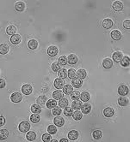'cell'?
Wrapping results in <instances>:
<instances>
[{"label":"cell","instance_id":"obj_1","mask_svg":"<svg viewBox=\"0 0 130 142\" xmlns=\"http://www.w3.org/2000/svg\"><path fill=\"white\" fill-rule=\"evenodd\" d=\"M30 128V124L28 122H22L19 124V130L23 133H26L29 130Z\"/></svg>","mask_w":130,"mask_h":142},{"label":"cell","instance_id":"obj_2","mask_svg":"<svg viewBox=\"0 0 130 142\" xmlns=\"http://www.w3.org/2000/svg\"><path fill=\"white\" fill-rule=\"evenodd\" d=\"M23 96L19 92H14L10 97V100L13 103H19L22 101Z\"/></svg>","mask_w":130,"mask_h":142},{"label":"cell","instance_id":"obj_3","mask_svg":"<svg viewBox=\"0 0 130 142\" xmlns=\"http://www.w3.org/2000/svg\"><path fill=\"white\" fill-rule=\"evenodd\" d=\"M47 52L50 57H55L57 54H58V48H57L56 46H49L47 48Z\"/></svg>","mask_w":130,"mask_h":142},{"label":"cell","instance_id":"obj_4","mask_svg":"<svg viewBox=\"0 0 130 142\" xmlns=\"http://www.w3.org/2000/svg\"><path fill=\"white\" fill-rule=\"evenodd\" d=\"M65 85L64 80L61 79V78H57V79L54 81V87H56L57 89H61Z\"/></svg>","mask_w":130,"mask_h":142},{"label":"cell","instance_id":"obj_5","mask_svg":"<svg viewBox=\"0 0 130 142\" xmlns=\"http://www.w3.org/2000/svg\"><path fill=\"white\" fill-rule=\"evenodd\" d=\"M32 87L30 85H28V84H26V85H23V87H22V92L23 93H24L25 95H29L30 93L32 92Z\"/></svg>","mask_w":130,"mask_h":142},{"label":"cell","instance_id":"obj_6","mask_svg":"<svg viewBox=\"0 0 130 142\" xmlns=\"http://www.w3.org/2000/svg\"><path fill=\"white\" fill-rule=\"evenodd\" d=\"M118 93L120 95L122 96H125L128 93V87L125 86V85H122V86H120L119 88H118Z\"/></svg>","mask_w":130,"mask_h":142},{"label":"cell","instance_id":"obj_7","mask_svg":"<svg viewBox=\"0 0 130 142\" xmlns=\"http://www.w3.org/2000/svg\"><path fill=\"white\" fill-rule=\"evenodd\" d=\"M115 114V110L113 108H110V107H108V108H105L104 110V115L106 117H111L113 116Z\"/></svg>","mask_w":130,"mask_h":142},{"label":"cell","instance_id":"obj_8","mask_svg":"<svg viewBox=\"0 0 130 142\" xmlns=\"http://www.w3.org/2000/svg\"><path fill=\"white\" fill-rule=\"evenodd\" d=\"M53 122H54V124H55V126H57V127H62L65 123V120L63 117L58 116L53 120Z\"/></svg>","mask_w":130,"mask_h":142},{"label":"cell","instance_id":"obj_9","mask_svg":"<svg viewBox=\"0 0 130 142\" xmlns=\"http://www.w3.org/2000/svg\"><path fill=\"white\" fill-rule=\"evenodd\" d=\"M67 62L69 63V64H76V63L78 62V57L74 54H71L67 57Z\"/></svg>","mask_w":130,"mask_h":142},{"label":"cell","instance_id":"obj_10","mask_svg":"<svg viewBox=\"0 0 130 142\" xmlns=\"http://www.w3.org/2000/svg\"><path fill=\"white\" fill-rule=\"evenodd\" d=\"M111 37L115 40H119L122 38V34H121V32L118 31V30H113L111 32Z\"/></svg>","mask_w":130,"mask_h":142},{"label":"cell","instance_id":"obj_11","mask_svg":"<svg viewBox=\"0 0 130 142\" xmlns=\"http://www.w3.org/2000/svg\"><path fill=\"white\" fill-rule=\"evenodd\" d=\"M112 26H113V22L110 19H109V18L104 19V21H102V27H104V28L110 29Z\"/></svg>","mask_w":130,"mask_h":142},{"label":"cell","instance_id":"obj_12","mask_svg":"<svg viewBox=\"0 0 130 142\" xmlns=\"http://www.w3.org/2000/svg\"><path fill=\"white\" fill-rule=\"evenodd\" d=\"M81 107H82V102L79 101V100H74L73 102L72 103V110H78L79 109H81Z\"/></svg>","mask_w":130,"mask_h":142},{"label":"cell","instance_id":"obj_13","mask_svg":"<svg viewBox=\"0 0 130 142\" xmlns=\"http://www.w3.org/2000/svg\"><path fill=\"white\" fill-rule=\"evenodd\" d=\"M112 57H113V59H114L115 62L118 63V62L122 61V57H123V55H122V52H120V51H116V52H115L113 54Z\"/></svg>","mask_w":130,"mask_h":142},{"label":"cell","instance_id":"obj_14","mask_svg":"<svg viewBox=\"0 0 130 142\" xmlns=\"http://www.w3.org/2000/svg\"><path fill=\"white\" fill-rule=\"evenodd\" d=\"M63 95H64V93L62 92V91L56 90V91H54L53 93V98L55 99V100H59V99H61L63 98Z\"/></svg>","mask_w":130,"mask_h":142},{"label":"cell","instance_id":"obj_15","mask_svg":"<svg viewBox=\"0 0 130 142\" xmlns=\"http://www.w3.org/2000/svg\"><path fill=\"white\" fill-rule=\"evenodd\" d=\"M102 65L105 69H110L113 66V62L110 58H105L102 62Z\"/></svg>","mask_w":130,"mask_h":142},{"label":"cell","instance_id":"obj_16","mask_svg":"<svg viewBox=\"0 0 130 142\" xmlns=\"http://www.w3.org/2000/svg\"><path fill=\"white\" fill-rule=\"evenodd\" d=\"M10 42L14 45H18L21 42V36L19 34H14L10 38Z\"/></svg>","mask_w":130,"mask_h":142},{"label":"cell","instance_id":"obj_17","mask_svg":"<svg viewBox=\"0 0 130 142\" xmlns=\"http://www.w3.org/2000/svg\"><path fill=\"white\" fill-rule=\"evenodd\" d=\"M82 84H83L82 80L78 79V78H74V79H72V85L74 87H76V88H79V87L82 86Z\"/></svg>","mask_w":130,"mask_h":142},{"label":"cell","instance_id":"obj_18","mask_svg":"<svg viewBox=\"0 0 130 142\" xmlns=\"http://www.w3.org/2000/svg\"><path fill=\"white\" fill-rule=\"evenodd\" d=\"M113 9L116 11H121L123 9V4L121 1H116L113 4Z\"/></svg>","mask_w":130,"mask_h":142},{"label":"cell","instance_id":"obj_19","mask_svg":"<svg viewBox=\"0 0 130 142\" xmlns=\"http://www.w3.org/2000/svg\"><path fill=\"white\" fill-rule=\"evenodd\" d=\"M78 137V133L76 130H72L69 132L68 134V138L71 140H76Z\"/></svg>","mask_w":130,"mask_h":142},{"label":"cell","instance_id":"obj_20","mask_svg":"<svg viewBox=\"0 0 130 142\" xmlns=\"http://www.w3.org/2000/svg\"><path fill=\"white\" fill-rule=\"evenodd\" d=\"M40 120H41V116H40V115L37 113H34L30 116V121H31L32 122L37 123L40 122Z\"/></svg>","mask_w":130,"mask_h":142},{"label":"cell","instance_id":"obj_21","mask_svg":"<svg viewBox=\"0 0 130 142\" xmlns=\"http://www.w3.org/2000/svg\"><path fill=\"white\" fill-rule=\"evenodd\" d=\"M9 51V46L7 44H2L0 45V54L2 55H5Z\"/></svg>","mask_w":130,"mask_h":142},{"label":"cell","instance_id":"obj_22","mask_svg":"<svg viewBox=\"0 0 130 142\" xmlns=\"http://www.w3.org/2000/svg\"><path fill=\"white\" fill-rule=\"evenodd\" d=\"M28 46L29 49H31V50H35L37 48L38 46V42L36 41L35 40H29V43H28Z\"/></svg>","mask_w":130,"mask_h":142},{"label":"cell","instance_id":"obj_23","mask_svg":"<svg viewBox=\"0 0 130 142\" xmlns=\"http://www.w3.org/2000/svg\"><path fill=\"white\" fill-rule=\"evenodd\" d=\"M56 105H57V102L55 99H49L46 104V106L47 109H53L55 107Z\"/></svg>","mask_w":130,"mask_h":142},{"label":"cell","instance_id":"obj_24","mask_svg":"<svg viewBox=\"0 0 130 142\" xmlns=\"http://www.w3.org/2000/svg\"><path fill=\"white\" fill-rule=\"evenodd\" d=\"M9 136V132L6 129H1L0 130V140H4Z\"/></svg>","mask_w":130,"mask_h":142},{"label":"cell","instance_id":"obj_25","mask_svg":"<svg viewBox=\"0 0 130 142\" xmlns=\"http://www.w3.org/2000/svg\"><path fill=\"white\" fill-rule=\"evenodd\" d=\"M16 32H17V28L12 25L8 26L7 28H6V33H7V34L9 35H14Z\"/></svg>","mask_w":130,"mask_h":142},{"label":"cell","instance_id":"obj_26","mask_svg":"<svg viewBox=\"0 0 130 142\" xmlns=\"http://www.w3.org/2000/svg\"><path fill=\"white\" fill-rule=\"evenodd\" d=\"M47 101V98L46 96H44V95L40 96L37 98V104H39V105H44L45 104H46Z\"/></svg>","mask_w":130,"mask_h":142},{"label":"cell","instance_id":"obj_27","mask_svg":"<svg viewBox=\"0 0 130 142\" xmlns=\"http://www.w3.org/2000/svg\"><path fill=\"white\" fill-rule=\"evenodd\" d=\"M77 76L78 79L80 80L84 79V78L86 77V71L84 70V69H79V70H78L77 72Z\"/></svg>","mask_w":130,"mask_h":142},{"label":"cell","instance_id":"obj_28","mask_svg":"<svg viewBox=\"0 0 130 142\" xmlns=\"http://www.w3.org/2000/svg\"><path fill=\"white\" fill-rule=\"evenodd\" d=\"M31 111L33 113H41V107L39 104H33L31 106Z\"/></svg>","mask_w":130,"mask_h":142},{"label":"cell","instance_id":"obj_29","mask_svg":"<svg viewBox=\"0 0 130 142\" xmlns=\"http://www.w3.org/2000/svg\"><path fill=\"white\" fill-rule=\"evenodd\" d=\"M24 8H25V4L23 2H17L15 5V9L17 11H23Z\"/></svg>","mask_w":130,"mask_h":142},{"label":"cell","instance_id":"obj_30","mask_svg":"<svg viewBox=\"0 0 130 142\" xmlns=\"http://www.w3.org/2000/svg\"><path fill=\"white\" fill-rule=\"evenodd\" d=\"M26 138H27V140H29V141H34L36 138L35 133L33 132V131L28 132V134H27V135H26Z\"/></svg>","mask_w":130,"mask_h":142},{"label":"cell","instance_id":"obj_31","mask_svg":"<svg viewBox=\"0 0 130 142\" xmlns=\"http://www.w3.org/2000/svg\"><path fill=\"white\" fill-rule=\"evenodd\" d=\"M118 104L121 106H127L128 104V98H123V97H121V98H118Z\"/></svg>","mask_w":130,"mask_h":142},{"label":"cell","instance_id":"obj_32","mask_svg":"<svg viewBox=\"0 0 130 142\" xmlns=\"http://www.w3.org/2000/svg\"><path fill=\"white\" fill-rule=\"evenodd\" d=\"M72 91H73V90H72V87L70 85H66L63 87V92H64L63 93H65V94H67V95L71 94V92Z\"/></svg>","mask_w":130,"mask_h":142},{"label":"cell","instance_id":"obj_33","mask_svg":"<svg viewBox=\"0 0 130 142\" xmlns=\"http://www.w3.org/2000/svg\"><path fill=\"white\" fill-rule=\"evenodd\" d=\"M80 98H81V100H82V101L87 102L90 99V94H89V92H83L80 94Z\"/></svg>","mask_w":130,"mask_h":142},{"label":"cell","instance_id":"obj_34","mask_svg":"<svg viewBox=\"0 0 130 142\" xmlns=\"http://www.w3.org/2000/svg\"><path fill=\"white\" fill-rule=\"evenodd\" d=\"M71 98L72 100H78L80 98V92L78 91H72L71 92Z\"/></svg>","mask_w":130,"mask_h":142},{"label":"cell","instance_id":"obj_35","mask_svg":"<svg viewBox=\"0 0 130 142\" xmlns=\"http://www.w3.org/2000/svg\"><path fill=\"white\" fill-rule=\"evenodd\" d=\"M58 75L59 78H61V79H64V78H66L67 76V70L65 69H59L58 71Z\"/></svg>","mask_w":130,"mask_h":142},{"label":"cell","instance_id":"obj_36","mask_svg":"<svg viewBox=\"0 0 130 142\" xmlns=\"http://www.w3.org/2000/svg\"><path fill=\"white\" fill-rule=\"evenodd\" d=\"M81 109H82V112L84 114H88L90 113V110H91V106H90L89 104H85L81 107Z\"/></svg>","mask_w":130,"mask_h":142},{"label":"cell","instance_id":"obj_37","mask_svg":"<svg viewBox=\"0 0 130 142\" xmlns=\"http://www.w3.org/2000/svg\"><path fill=\"white\" fill-rule=\"evenodd\" d=\"M64 114L66 116H72V114H73V110H72V107L66 106V108H64Z\"/></svg>","mask_w":130,"mask_h":142},{"label":"cell","instance_id":"obj_38","mask_svg":"<svg viewBox=\"0 0 130 142\" xmlns=\"http://www.w3.org/2000/svg\"><path fill=\"white\" fill-rule=\"evenodd\" d=\"M59 107L60 108H62V109H64L66 108V106L68 105V100L66 98H61V99H59Z\"/></svg>","mask_w":130,"mask_h":142},{"label":"cell","instance_id":"obj_39","mask_svg":"<svg viewBox=\"0 0 130 142\" xmlns=\"http://www.w3.org/2000/svg\"><path fill=\"white\" fill-rule=\"evenodd\" d=\"M47 132L50 134H55L57 133V128L55 125H49L47 128Z\"/></svg>","mask_w":130,"mask_h":142},{"label":"cell","instance_id":"obj_40","mask_svg":"<svg viewBox=\"0 0 130 142\" xmlns=\"http://www.w3.org/2000/svg\"><path fill=\"white\" fill-rule=\"evenodd\" d=\"M72 116H73V119H74V120L78 121V120L82 119L83 114H82V112H80V111L76 110L75 112H73V114H72Z\"/></svg>","mask_w":130,"mask_h":142},{"label":"cell","instance_id":"obj_41","mask_svg":"<svg viewBox=\"0 0 130 142\" xmlns=\"http://www.w3.org/2000/svg\"><path fill=\"white\" fill-rule=\"evenodd\" d=\"M76 75H77V73H76V71H75V69H69V71H67V76L70 78V79H74V78H76Z\"/></svg>","mask_w":130,"mask_h":142},{"label":"cell","instance_id":"obj_42","mask_svg":"<svg viewBox=\"0 0 130 142\" xmlns=\"http://www.w3.org/2000/svg\"><path fill=\"white\" fill-rule=\"evenodd\" d=\"M130 63V61H129V57H122V61H121V64H122L123 67H128Z\"/></svg>","mask_w":130,"mask_h":142},{"label":"cell","instance_id":"obj_43","mask_svg":"<svg viewBox=\"0 0 130 142\" xmlns=\"http://www.w3.org/2000/svg\"><path fill=\"white\" fill-rule=\"evenodd\" d=\"M102 132L100 130H95L94 132L92 133V136L95 140H100L102 138Z\"/></svg>","mask_w":130,"mask_h":142},{"label":"cell","instance_id":"obj_44","mask_svg":"<svg viewBox=\"0 0 130 142\" xmlns=\"http://www.w3.org/2000/svg\"><path fill=\"white\" fill-rule=\"evenodd\" d=\"M61 108L60 107H57V106H55L54 108H53V110H52V114L53 115V116H59L60 114H61Z\"/></svg>","mask_w":130,"mask_h":142},{"label":"cell","instance_id":"obj_45","mask_svg":"<svg viewBox=\"0 0 130 142\" xmlns=\"http://www.w3.org/2000/svg\"><path fill=\"white\" fill-rule=\"evenodd\" d=\"M67 63V57L66 56H61L59 58V65H66Z\"/></svg>","mask_w":130,"mask_h":142},{"label":"cell","instance_id":"obj_46","mask_svg":"<svg viewBox=\"0 0 130 142\" xmlns=\"http://www.w3.org/2000/svg\"><path fill=\"white\" fill-rule=\"evenodd\" d=\"M51 68H52L53 70L55 72V71H59V69H60V65L59 64V63H53L52 66H51Z\"/></svg>","mask_w":130,"mask_h":142},{"label":"cell","instance_id":"obj_47","mask_svg":"<svg viewBox=\"0 0 130 142\" xmlns=\"http://www.w3.org/2000/svg\"><path fill=\"white\" fill-rule=\"evenodd\" d=\"M51 140H52V139H51L50 134H45L42 135V140L44 142H49V141H51Z\"/></svg>","mask_w":130,"mask_h":142},{"label":"cell","instance_id":"obj_48","mask_svg":"<svg viewBox=\"0 0 130 142\" xmlns=\"http://www.w3.org/2000/svg\"><path fill=\"white\" fill-rule=\"evenodd\" d=\"M123 27L127 29H130V20H126L123 22Z\"/></svg>","mask_w":130,"mask_h":142},{"label":"cell","instance_id":"obj_49","mask_svg":"<svg viewBox=\"0 0 130 142\" xmlns=\"http://www.w3.org/2000/svg\"><path fill=\"white\" fill-rule=\"evenodd\" d=\"M5 124V118L4 116H0V127Z\"/></svg>","mask_w":130,"mask_h":142},{"label":"cell","instance_id":"obj_50","mask_svg":"<svg viewBox=\"0 0 130 142\" xmlns=\"http://www.w3.org/2000/svg\"><path fill=\"white\" fill-rule=\"evenodd\" d=\"M5 81L4 80H3V79H0V88H4V87H5Z\"/></svg>","mask_w":130,"mask_h":142},{"label":"cell","instance_id":"obj_51","mask_svg":"<svg viewBox=\"0 0 130 142\" xmlns=\"http://www.w3.org/2000/svg\"><path fill=\"white\" fill-rule=\"evenodd\" d=\"M60 142H68V140H66V139H61Z\"/></svg>","mask_w":130,"mask_h":142}]
</instances>
